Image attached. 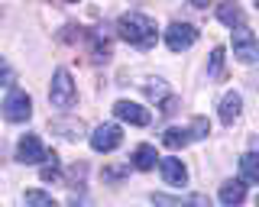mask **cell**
<instances>
[{"label":"cell","instance_id":"obj_1","mask_svg":"<svg viewBox=\"0 0 259 207\" xmlns=\"http://www.w3.org/2000/svg\"><path fill=\"white\" fill-rule=\"evenodd\" d=\"M117 29H120V39H126L136 49H152L156 39H159L156 23L146 17V13H123L120 23H117Z\"/></svg>","mask_w":259,"mask_h":207},{"label":"cell","instance_id":"obj_2","mask_svg":"<svg viewBox=\"0 0 259 207\" xmlns=\"http://www.w3.org/2000/svg\"><path fill=\"white\" fill-rule=\"evenodd\" d=\"M49 100H52V107H59V110H71V107H75L78 91H75V81H71V75L65 68L55 71L52 87H49Z\"/></svg>","mask_w":259,"mask_h":207},{"label":"cell","instance_id":"obj_3","mask_svg":"<svg viewBox=\"0 0 259 207\" xmlns=\"http://www.w3.org/2000/svg\"><path fill=\"white\" fill-rule=\"evenodd\" d=\"M0 114H4V120H10V123H26L32 117V97L26 91H10L7 100L0 104Z\"/></svg>","mask_w":259,"mask_h":207},{"label":"cell","instance_id":"obj_4","mask_svg":"<svg viewBox=\"0 0 259 207\" xmlns=\"http://www.w3.org/2000/svg\"><path fill=\"white\" fill-rule=\"evenodd\" d=\"M233 55H237L243 65H253L259 59V39L253 36V29H246V26L233 29Z\"/></svg>","mask_w":259,"mask_h":207},{"label":"cell","instance_id":"obj_5","mask_svg":"<svg viewBox=\"0 0 259 207\" xmlns=\"http://www.w3.org/2000/svg\"><path fill=\"white\" fill-rule=\"evenodd\" d=\"M194 42H198V29H194L191 23H172V26L165 29V45L172 52H185V49H191Z\"/></svg>","mask_w":259,"mask_h":207},{"label":"cell","instance_id":"obj_6","mask_svg":"<svg viewBox=\"0 0 259 207\" xmlns=\"http://www.w3.org/2000/svg\"><path fill=\"white\" fill-rule=\"evenodd\" d=\"M16 159H20L23 165H39V162H46V159H49V149L39 142L36 133H26V136L16 142Z\"/></svg>","mask_w":259,"mask_h":207},{"label":"cell","instance_id":"obj_7","mask_svg":"<svg viewBox=\"0 0 259 207\" xmlns=\"http://www.w3.org/2000/svg\"><path fill=\"white\" fill-rule=\"evenodd\" d=\"M120 142H123V133H120L117 123H101L91 133V149L94 152H113Z\"/></svg>","mask_w":259,"mask_h":207},{"label":"cell","instance_id":"obj_8","mask_svg":"<svg viewBox=\"0 0 259 207\" xmlns=\"http://www.w3.org/2000/svg\"><path fill=\"white\" fill-rule=\"evenodd\" d=\"M113 114H117V120H123V123H133V126H149V110L140 107V104H133V100H117L113 104Z\"/></svg>","mask_w":259,"mask_h":207},{"label":"cell","instance_id":"obj_9","mask_svg":"<svg viewBox=\"0 0 259 207\" xmlns=\"http://www.w3.org/2000/svg\"><path fill=\"white\" fill-rule=\"evenodd\" d=\"M152 207H210L207 194H185V197H168V194H152Z\"/></svg>","mask_w":259,"mask_h":207},{"label":"cell","instance_id":"obj_10","mask_svg":"<svg viewBox=\"0 0 259 207\" xmlns=\"http://www.w3.org/2000/svg\"><path fill=\"white\" fill-rule=\"evenodd\" d=\"M159 172H162V181L165 185H185L188 181V169L182 165V159H159Z\"/></svg>","mask_w":259,"mask_h":207},{"label":"cell","instance_id":"obj_11","mask_svg":"<svg viewBox=\"0 0 259 207\" xmlns=\"http://www.w3.org/2000/svg\"><path fill=\"white\" fill-rule=\"evenodd\" d=\"M240 110H243V97H240L237 91H227L224 100H221V123L230 126V123L240 117Z\"/></svg>","mask_w":259,"mask_h":207},{"label":"cell","instance_id":"obj_12","mask_svg":"<svg viewBox=\"0 0 259 207\" xmlns=\"http://www.w3.org/2000/svg\"><path fill=\"white\" fill-rule=\"evenodd\" d=\"M243 197H246V185L243 181H227V185H221V204L224 207H240Z\"/></svg>","mask_w":259,"mask_h":207},{"label":"cell","instance_id":"obj_13","mask_svg":"<svg viewBox=\"0 0 259 207\" xmlns=\"http://www.w3.org/2000/svg\"><path fill=\"white\" fill-rule=\"evenodd\" d=\"M156 149L149 146V142H143V146H136V152H133V169L136 172H149V169H156Z\"/></svg>","mask_w":259,"mask_h":207},{"label":"cell","instance_id":"obj_14","mask_svg":"<svg viewBox=\"0 0 259 207\" xmlns=\"http://www.w3.org/2000/svg\"><path fill=\"white\" fill-rule=\"evenodd\" d=\"M240 178L249 181V185H259V156L256 152H246L240 159Z\"/></svg>","mask_w":259,"mask_h":207},{"label":"cell","instance_id":"obj_15","mask_svg":"<svg viewBox=\"0 0 259 207\" xmlns=\"http://www.w3.org/2000/svg\"><path fill=\"white\" fill-rule=\"evenodd\" d=\"M52 133H59L65 139H81L84 136V123L81 120H52Z\"/></svg>","mask_w":259,"mask_h":207},{"label":"cell","instance_id":"obj_16","mask_svg":"<svg viewBox=\"0 0 259 207\" xmlns=\"http://www.w3.org/2000/svg\"><path fill=\"white\" fill-rule=\"evenodd\" d=\"M162 142H165L168 149H185V146L191 142L188 126H168V130H165V136H162Z\"/></svg>","mask_w":259,"mask_h":207},{"label":"cell","instance_id":"obj_17","mask_svg":"<svg viewBox=\"0 0 259 207\" xmlns=\"http://www.w3.org/2000/svg\"><path fill=\"white\" fill-rule=\"evenodd\" d=\"M217 20L227 23L230 29H240L243 26V10H240V7H230V4H221V7H217Z\"/></svg>","mask_w":259,"mask_h":207},{"label":"cell","instance_id":"obj_18","mask_svg":"<svg viewBox=\"0 0 259 207\" xmlns=\"http://www.w3.org/2000/svg\"><path fill=\"white\" fill-rule=\"evenodd\" d=\"M59 175H62V169H59V156L49 152V159L42 162V169H39V178H42V181H55Z\"/></svg>","mask_w":259,"mask_h":207},{"label":"cell","instance_id":"obj_19","mask_svg":"<svg viewBox=\"0 0 259 207\" xmlns=\"http://www.w3.org/2000/svg\"><path fill=\"white\" fill-rule=\"evenodd\" d=\"M207 78H214V81H221L224 78V49L217 45L214 52H210V65H207Z\"/></svg>","mask_w":259,"mask_h":207},{"label":"cell","instance_id":"obj_20","mask_svg":"<svg viewBox=\"0 0 259 207\" xmlns=\"http://www.w3.org/2000/svg\"><path fill=\"white\" fill-rule=\"evenodd\" d=\"M26 207H59V204L46 191H26Z\"/></svg>","mask_w":259,"mask_h":207},{"label":"cell","instance_id":"obj_21","mask_svg":"<svg viewBox=\"0 0 259 207\" xmlns=\"http://www.w3.org/2000/svg\"><path fill=\"white\" fill-rule=\"evenodd\" d=\"M188 133H191V139H204L207 133H210V123L204 120V117H194L191 126H188Z\"/></svg>","mask_w":259,"mask_h":207},{"label":"cell","instance_id":"obj_22","mask_svg":"<svg viewBox=\"0 0 259 207\" xmlns=\"http://www.w3.org/2000/svg\"><path fill=\"white\" fill-rule=\"evenodd\" d=\"M13 81H16V71L10 68V62L0 55V84H13Z\"/></svg>","mask_w":259,"mask_h":207},{"label":"cell","instance_id":"obj_23","mask_svg":"<svg viewBox=\"0 0 259 207\" xmlns=\"http://www.w3.org/2000/svg\"><path fill=\"white\" fill-rule=\"evenodd\" d=\"M146 97H149V100H165V84H162V81L146 84Z\"/></svg>","mask_w":259,"mask_h":207},{"label":"cell","instance_id":"obj_24","mask_svg":"<svg viewBox=\"0 0 259 207\" xmlns=\"http://www.w3.org/2000/svg\"><path fill=\"white\" fill-rule=\"evenodd\" d=\"M256 207H259V197H256Z\"/></svg>","mask_w":259,"mask_h":207},{"label":"cell","instance_id":"obj_25","mask_svg":"<svg viewBox=\"0 0 259 207\" xmlns=\"http://www.w3.org/2000/svg\"><path fill=\"white\" fill-rule=\"evenodd\" d=\"M256 7H259V4H256Z\"/></svg>","mask_w":259,"mask_h":207}]
</instances>
